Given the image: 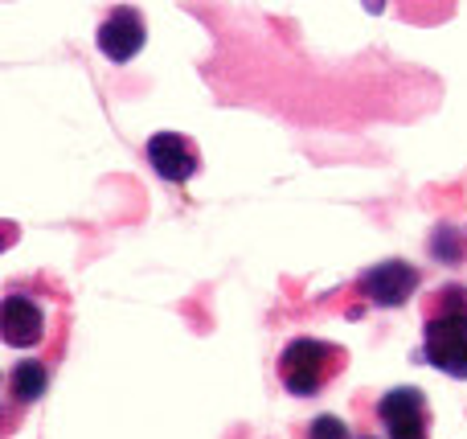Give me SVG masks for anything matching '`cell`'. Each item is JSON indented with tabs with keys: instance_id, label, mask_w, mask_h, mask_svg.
Returning a JSON list of instances; mask_svg holds the SVG:
<instances>
[{
	"instance_id": "cell-1",
	"label": "cell",
	"mask_w": 467,
	"mask_h": 439,
	"mask_svg": "<svg viewBox=\"0 0 467 439\" xmlns=\"http://www.w3.org/2000/svg\"><path fill=\"white\" fill-rule=\"evenodd\" d=\"M422 358L447 378H467V287L443 284L422 317Z\"/></svg>"
},
{
	"instance_id": "cell-2",
	"label": "cell",
	"mask_w": 467,
	"mask_h": 439,
	"mask_svg": "<svg viewBox=\"0 0 467 439\" xmlns=\"http://www.w3.org/2000/svg\"><path fill=\"white\" fill-rule=\"evenodd\" d=\"M348 353L332 341H316V337H296L283 345L279 353V382L296 399H316L324 386H332L345 370Z\"/></svg>"
},
{
	"instance_id": "cell-3",
	"label": "cell",
	"mask_w": 467,
	"mask_h": 439,
	"mask_svg": "<svg viewBox=\"0 0 467 439\" xmlns=\"http://www.w3.org/2000/svg\"><path fill=\"white\" fill-rule=\"evenodd\" d=\"M0 333L13 350H33L46 341V304L37 300L33 284H8L0 304Z\"/></svg>"
},
{
	"instance_id": "cell-4",
	"label": "cell",
	"mask_w": 467,
	"mask_h": 439,
	"mask_svg": "<svg viewBox=\"0 0 467 439\" xmlns=\"http://www.w3.org/2000/svg\"><path fill=\"white\" fill-rule=\"evenodd\" d=\"M422 284V271L406 259H386L378 267H369L361 279H357V292L365 296L378 308H402Z\"/></svg>"
},
{
	"instance_id": "cell-5",
	"label": "cell",
	"mask_w": 467,
	"mask_h": 439,
	"mask_svg": "<svg viewBox=\"0 0 467 439\" xmlns=\"http://www.w3.org/2000/svg\"><path fill=\"white\" fill-rule=\"evenodd\" d=\"M95 41H99V54H103L107 62L128 66L131 57L144 49V41H148L144 13H140V8H131V5H115L111 13L99 21Z\"/></svg>"
},
{
	"instance_id": "cell-6",
	"label": "cell",
	"mask_w": 467,
	"mask_h": 439,
	"mask_svg": "<svg viewBox=\"0 0 467 439\" xmlns=\"http://www.w3.org/2000/svg\"><path fill=\"white\" fill-rule=\"evenodd\" d=\"M378 423L386 427L389 439H422L431 423L427 394L419 386H394L378 399Z\"/></svg>"
},
{
	"instance_id": "cell-7",
	"label": "cell",
	"mask_w": 467,
	"mask_h": 439,
	"mask_svg": "<svg viewBox=\"0 0 467 439\" xmlns=\"http://www.w3.org/2000/svg\"><path fill=\"white\" fill-rule=\"evenodd\" d=\"M144 156L156 177L169 181V185H185V181H193L202 172V152H197V144L185 131H156L144 144Z\"/></svg>"
},
{
	"instance_id": "cell-8",
	"label": "cell",
	"mask_w": 467,
	"mask_h": 439,
	"mask_svg": "<svg viewBox=\"0 0 467 439\" xmlns=\"http://www.w3.org/2000/svg\"><path fill=\"white\" fill-rule=\"evenodd\" d=\"M46 386H49L46 361H16V366L8 370V399H13L16 407L37 402L41 394H46Z\"/></svg>"
},
{
	"instance_id": "cell-9",
	"label": "cell",
	"mask_w": 467,
	"mask_h": 439,
	"mask_svg": "<svg viewBox=\"0 0 467 439\" xmlns=\"http://www.w3.org/2000/svg\"><path fill=\"white\" fill-rule=\"evenodd\" d=\"M431 251H435V259H443V263H463L467 259V251H463V243H460V230L451 226V222H439L435 226V238H431Z\"/></svg>"
},
{
	"instance_id": "cell-10",
	"label": "cell",
	"mask_w": 467,
	"mask_h": 439,
	"mask_svg": "<svg viewBox=\"0 0 467 439\" xmlns=\"http://www.w3.org/2000/svg\"><path fill=\"white\" fill-rule=\"evenodd\" d=\"M307 439H348V427L337 415H316L307 423Z\"/></svg>"
},
{
	"instance_id": "cell-11",
	"label": "cell",
	"mask_w": 467,
	"mask_h": 439,
	"mask_svg": "<svg viewBox=\"0 0 467 439\" xmlns=\"http://www.w3.org/2000/svg\"><path fill=\"white\" fill-rule=\"evenodd\" d=\"M361 439H373V435H361Z\"/></svg>"
},
{
	"instance_id": "cell-12",
	"label": "cell",
	"mask_w": 467,
	"mask_h": 439,
	"mask_svg": "<svg viewBox=\"0 0 467 439\" xmlns=\"http://www.w3.org/2000/svg\"><path fill=\"white\" fill-rule=\"evenodd\" d=\"M422 439H427V435H422Z\"/></svg>"
}]
</instances>
